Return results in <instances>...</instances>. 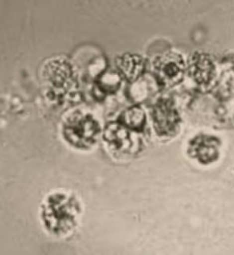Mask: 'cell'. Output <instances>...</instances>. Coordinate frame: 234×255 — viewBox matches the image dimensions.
Here are the masks:
<instances>
[{
    "mask_svg": "<svg viewBox=\"0 0 234 255\" xmlns=\"http://www.w3.org/2000/svg\"><path fill=\"white\" fill-rule=\"evenodd\" d=\"M117 64L122 77L131 84L142 77L146 69L144 58L132 53H126L118 58Z\"/></svg>",
    "mask_w": 234,
    "mask_h": 255,
    "instance_id": "obj_7",
    "label": "cell"
},
{
    "mask_svg": "<svg viewBox=\"0 0 234 255\" xmlns=\"http://www.w3.org/2000/svg\"><path fill=\"white\" fill-rule=\"evenodd\" d=\"M152 121L155 132L159 136L170 137L177 133L180 117L171 99H160L157 101L152 109Z\"/></svg>",
    "mask_w": 234,
    "mask_h": 255,
    "instance_id": "obj_6",
    "label": "cell"
},
{
    "mask_svg": "<svg viewBox=\"0 0 234 255\" xmlns=\"http://www.w3.org/2000/svg\"><path fill=\"white\" fill-rule=\"evenodd\" d=\"M184 66L182 56L176 52H168L154 60V76L159 85L173 87L182 81Z\"/></svg>",
    "mask_w": 234,
    "mask_h": 255,
    "instance_id": "obj_5",
    "label": "cell"
},
{
    "mask_svg": "<svg viewBox=\"0 0 234 255\" xmlns=\"http://www.w3.org/2000/svg\"><path fill=\"white\" fill-rule=\"evenodd\" d=\"M101 126L93 116L76 111L63 123V135L70 145L78 149H89L97 141Z\"/></svg>",
    "mask_w": 234,
    "mask_h": 255,
    "instance_id": "obj_3",
    "label": "cell"
},
{
    "mask_svg": "<svg viewBox=\"0 0 234 255\" xmlns=\"http://www.w3.org/2000/svg\"><path fill=\"white\" fill-rule=\"evenodd\" d=\"M122 75L114 70H106L96 77L95 92L96 96L107 97L117 93L120 88Z\"/></svg>",
    "mask_w": 234,
    "mask_h": 255,
    "instance_id": "obj_8",
    "label": "cell"
},
{
    "mask_svg": "<svg viewBox=\"0 0 234 255\" xmlns=\"http://www.w3.org/2000/svg\"><path fill=\"white\" fill-rule=\"evenodd\" d=\"M42 79L45 97L58 106L78 94V75L72 63L65 58H54L45 62Z\"/></svg>",
    "mask_w": 234,
    "mask_h": 255,
    "instance_id": "obj_1",
    "label": "cell"
},
{
    "mask_svg": "<svg viewBox=\"0 0 234 255\" xmlns=\"http://www.w3.org/2000/svg\"><path fill=\"white\" fill-rule=\"evenodd\" d=\"M194 148L198 159L202 162H210L218 155V141L212 137H202L197 140Z\"/></svg>",
    "mask_w": 234,
    "mask_h": 255,
    "instance_id": "obj_11",
    "label": "cell"
},
{
    "mask_svg": "<svg viewBox=\"0 0 234 255\" xmlns=\"http://www.w3.org/2000/svg\"><path fill=\"white\" fill-rule=\"evenodd\" d=\"M81 209L79 201L72 195L52 194L42 205V221L49 233L64 237L78 226Z\"/></svg>",
    "mask_w": 234,
    "mask_h": 255,
    "instance_id": "obj_2",
    "label": "cell"
},
{
    "mask_svg": "<svg viewBox=\"0 0 234 255\" xmlns=\"http://www.w3.org/2000/svg\"><path fill=\"white\" fill-rule=\"evenodd\" d=\"M117 121L133 131L140 133L146 125L145 113L140 106H133L125 110Z\"/></svg>",
    "mask_w": 234,
    "mask_h": 255,
    "instance_id": "obj_9",
    "label": "cell"
},
{
    "mask_svg": "<svg viewBox=\"0 0 234 255\" xmlns=\"http://www.w3.org/2000/svg\"><path fill=\"white\" fill-rule=\"evenodd\" d=\"M192 73L198 84H207L213 78L214 73L213 63L206 56H197L193 61Z\"/></svg>",
    "mask_w": 234,
    "mask_h": 255,
    "instance_id": "obj_10",
    "label": "cell"
},
{
    "mask_svg": "<svg viewBox=\"0 0 234 255\" xmlns=\"http://www.w3.org/2000/svg\"><path fill=\"white\" fill-rule=\"evenodd\" d=\"M133 133L134 131L117 121L110 123L106 127L103 139L110 151L117 156H129L140 150V140H134Z\"/></svg>",
    "mask_w": 234,
    "mask_h": 255,
    "instance_id": "obj_4",
    "label": "cell"
}]
</instances>
